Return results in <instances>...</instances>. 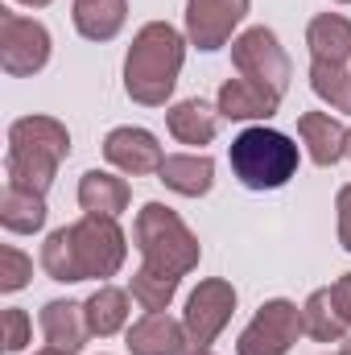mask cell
<instances>
[{
  "instance_id": "484cf974",
  "label": "cell",
  "mask_w": 351,
  "mask_h": 355,
  "mask_svg": "<svg viewBox=\"0 0 351 355\" xmlns=\"http://www.w3.org/2000/svg\"><path fill=\"white\" fill-rule=\"evenodd\" d=\"M29 277H33V261H29L21 248L4 244V248H0V293H17V289H25Z\"/></svg>"
},
{
  "instance_id": "4fadbf2b",
  "label": "cell",
  "mask_w": 351,
  "mask_h": 355,
  "mask_svg": "<svg viewBox=\"0 0 351 355\" xmlns=\"http://www.w3.org/2000/svg\"><path fill=\"white\" fill-rule=\"evenodd\" d=\"M215 107L223 120H268L281 107V91L252 83V79H228L215 95Z\"/></svg>"
},
{
  "instance_id": "836d02e7",
  "label": "cell",
  "mask_w": 351,
  "mask_h": 355,
  "mask_svg": "<svg viewBox=\"0 0 351 355\" xmlns=\"http://www.w3.org/2000/svg\"><path fill=\"white\" fill-rule=\"evenodd\" d=\"M348 153H351V141H348Z\"/></svg>"
},
{
  "instance_id": "7402d4cb",
  "label": "cell",
  "mask_w": 351,
  "mask_h": 355,
  "mask_svg": "<svg viewBox=\"0 0 351 355\" xmlns=\"http://www.w3.org/2000/svg\"><path fill=\"white\" fill-rule=\"evenodd\" d=\"M0 227L12 232V236H33L46 227V194H33V190H21V186H8L4 182V194H0Z\"/></svg>"
},
{
  "instance_id": "e575fe53",
  "label": "cell",
  "mask_w": 351,
  "mask_h": 355,
  "mask_svg": "<svg viewBox=\"0 0 351 355\" xmlns=\"http://www.w3.org/2000/svg\"><path fill=\"white\" fill-rule=\"evenodd\" d=\"M348 281H351V272H348Z\"/></svg>"
},
{
  "instance_id": "d6a6232c",
  "label": "cell",
  "mask_w": 351,
  "mask_h": 355,
  "mask_svg": "<svg viewBox=\"0 0 351 355\" xmlns=\"http://www.w3.org/2000/svg\"><path fill=\"white\" fill-rule=\"evenodd\" d=\"M339 4H351V0H339Z\"/></svg>"
},
{
  "instance_id": "277c9868",
  "label": "cell",
  "mask_w": 351,
  "mask_h": 355,
  "mask_svg": "<svg viewBox=\"0 0 351 355\" xmlns=\"http://www.w3.org/2000/svg\"><path fill=\"white\" fill-rule=\"evenodd\" d=\"M132 240H137V252L145 257L149 268H166L174 277H186L190 268H198V236L182 223L174 207L166 202H145L137 211V223H132Z\"/></svg>"
},
{
  "instance_id": "7a4b0ae2",
  "label": "cell",
  "mask_w": 351,
  "mask_h": 355,
  "mask_svg": "<svg viewBox=\"0 0 351 355\" xmlns=\"http://www.w3.org/2000/svg\"><path fill=\"white\" fill-rule=\"evenodd\" d=\"M186 62V37L170 21H149L137 29L124 54V91L141 107H166Z\"/></svg>"
},
{
  "instance_id": "30bf717a",
  "label": "cell",
  "mask_w": 351,
  "mask_h": 355,
  "mask_svg": "<svg viewBox=\"0 0 351 355\" xmlns=\"http://www.w3.org/2000/svg\"><path fill=\"white\" fill-rule=\"evenodd\" d=\"M252 0H186V42L203 54L223 50L244 25Z\"/></svg>"
},
{
  "instance_id": "d4e9b609",
  "label": "cell",
  "mask_w": 351,
  "mask_h": 355,
  "mask_svg": "<svg viewBox=\"0 0 351 355\" xmlns=\"http://www.w3.org/2000/svg\"><path fill=\"white\" fill-rule=\"evenodd\" d=\"M310 87L323 103H331V112H348L351 116V71L335 62H310Z\"/></svg>"
},
{
  "instance_id": "f546056e",
  "label": "cell",
  "mask_w": 351,
  "mask_h": 355,
  "mask_svg": "<svg viewBox=\"0 0 351 355\" xmlns=\"http://www.w3.org/2000/svg\"><path fill=\"white\" fill-rule=\"evenodd\" d=\"M186 355H215V352H211V347H190Z\"/></svg>"
},
{
  "instance_id": "3957f363",
  "label": "cell",
  "mask_w": 351,
  "mask_h": 355,
  "mask_svg": "<svg viewBox=\"0 0 351 355\" xmlns=\"http://www.w3.org/2000/svg\"><path fill=\"white\" fill-rule=\"evenodd\" d=\"M67 157H71V132L62 120L21 116L8 124V157H4V182L8 186L46 194Z\"/></svg>"
},
{
  "instance_id": "cb8c5ba5",
  "label": "cell",
  "mask_w": 351,
  "mask_h": 355,
  "mask_svg": "<svg viewBox=\"0 0 351 355\" xmlns=\"http://www.w3.org/2000/svg\"><path fill=\"white\" fill-rule=\"evenodd\" d=\"M178 285H182V277L166 272V268L141 265L132 272V281H128V293H132V302H137L145 314H157V310H166V306L174 302Z\"/></svg>"
},
{
  "instance_id": "4dcf8cb0",
  "label": "cell",
  "mask_w": 351,
  "mask_h": 355,
  "mask_svg": "<svg viewBox=\"0 0 351 355\" xmlns=\"http://www.w3.org/2000/svg\"><path fill=\"white\" fill-rule=\"evenodd\" d=\"M37 355H71V352H58V347H42Z\"/></svg>"
},
{
  "instance_id": "52a82bcc",
  "label": "cell",
  "mask_w": 351,
  "mask_h": 355,
  "mask_svg": "<svg viewBox=\"0 0 351 355\" xmlns=\"http://www.w3.org/2000/svg\"><path fill=\"white\" fill-rule=\"evenodd\" d=\"M298 335H306L302 327V310L289 297H273L252 314V322L240 331L236 355H289L298 343Z\"/></svg>"
},
{
  "instance_id": "ffe728a7",
  "label": "cell",
  "mask_w": 351,
  "mask_h": 355,
  "mask_svg": "<svg viewBox=\"0 0 351 355\" xmlns=\"http://www.w3.org/2000/svg\"><path fill=\"white\" fill-rule=\"evenodd\" d=\"M157 178L182 198H203L215 186V162L207 153H170L162 162Z\"/></svg>"
},
{
  "instance_id": "2e32d148",
  "label": "cell",
  "mask_w": 351,
  "mask_h": 355,
  "mask_svg": "<svg viewBox=\"0 0 351 355\" xmlns=\"http://www.w3.org/2000/svg\"><path fill=\"white\" fill-rule=\"evenodd\" d=\"M42 335H46L50 347L79 355L83 343L91 339L87 310H83L79 302H46V306H42Z\"/></svg>"
},
{
  "instance_id": "7c38bea8",
  "label": "cell",
  "mask_w": 351,
  "mask_h": 355,
  "mask_svg": "<svg viewBox=\"0 0 351 355\" xmlns=\"http://www.w3.org/2000/svg\"><path fill=\"white\" fill-rule=\"evenodd\" d=\"M103 157H108V166H116L120 174H132V178L157 174L162 162H166L157 137H153L149 128H132V124L112 128V132L103 137Z\"/></svg>"
},
{
  "instance_id": "8fae6325",
  "label": "cell",
  "mask_w": 351,
  "mask_h": 355,
  "mask_svg": "<svg viewBox=\"0 0 351 355\" xmlns=\"http://www.w3.org/2000/svg\"><path fill=\"white\" fill-rule=\"evenodd\" d=\"M302 327L314 343H343L351 331V281L339 277L327 289H314L302 306Z\"/></svg>"
},
{
  "instance_id": "8992f818",
  "label": "cell",
  "mask_w": 351,
  "mask_h": 355,
  "mask_svg": "<svg viewBox=\"0 0 351 355\" xmlns=\"http://www.w3.org/2000/svg\"><path fill=\"white\" fill-rule=\"evenodd\" d=\"M50 29L33 17L0 8V67L12 79H29L50 62Z\"/></svg>"
},
{
  "instance_id": "9a60e30c",
  "label": "cell",
  "mask_w": 351,
  "mask_h": 355,
  "mask_svg": "<svg viewBox=\"0 0 351 355\" xmlns=\"http://www.w3.org/2000/svg\"><path fill=\"white\" fill-rule=\"evenodd\" d=\"M298 137H302V145L310 149V162L327 170V166H335V162L348 153L351 128H343L331 112H302V116H298Z\"/></svg>"
},
{
  "instance_id": "f1b7e54d",
  "label": "cell",
  "mask_w": 351,
  "mask_h": 355,
  "mask_svg": "<svg viewBox=\"0 0 351 355\" xmlns=\"http://www.w3.org/2000/svg\"><path fill=\"white\" fill-rule=\"evenodd\" d=\"M17 4H25V8H46V4H54V0H17Z\"/></svg>"
},
{
  "instance_id": "83f0119b",
  "label": "cell",
  "mask_w": 351,
  "mask_h": 355,
  "mask_svg": "<svg viewBox=\"0 0 351 355\" xmlns=\"http://www.w3.org/2000/svg\"><path fill=\"white\" fill-rule=\"evenodd\" d=\"M335 211H339V244L351 252V186L335 194Z\"/></svg>"
},
{
  "instance_id": "1f68e13d",
  "label": "cell",
  "mask_w": 351,
  "mask_h": 355,
  "mask_svg": "<svg viewBox=\"0 0 351 355\" xmlns=\"http://www.w3.org/2000/svg\"><path fill=\"white\" fill-rule=\"evenodd\" d=\"M339 355H351V335L343 339V347H339Z\"/></svg>"
},
{
  "instance_id": "603a6c76",
  "label": "cell",
  "mask_w": 351,
  "mask_h": 355,
  "mask_svg": "<svg viewBox=\"0 0 351 355\" xmlns=\"http://www.w3.org/2000/svg\"><path fill=\"white\" fill-rule=\"evenodd\" d=\"M83 310H87V327L95 339H108V335L128 327V293L116 285H99L83 302Z\"/></svg>"
},
{
  "instance_id": "e0dca14e",
  "label": "cell",
  "mask_w": 351,
  "mask_h": 355,
  "mask_svg": "<svg viewBox=\"0 0 351 355\" xmlns=\"http://www.w3.org/2000/svg\"><path fill=\"white\" fill-rule=\"evenodd\" d=\"M128 198H132L128 182L108 174V170H87V174L79 178V207H83V215L120 219L128 211Z\"/></svg>"
},
{
  "instance_id": "44dd1931",
  "label": "cell",
  "mask_w": 351,
  "mask_h": 355,
  "mask_svg": "<svg viewBox=\"0 0 351 355\" xmlns=\"http://www.w3.org/2000/svg\"><path fill=\"white\" fill-rule=\"evenodd\" d=\"M71 21L87 42H112L128 21V0H75Z\"/></svg>"
},
{
  "instance_id": "5b68a950",
  "label": "cell",
  "mask_w": 351,
  "mask_h": 355,
  "mask_svg": "<svg viewBox=\"0 0 351 355\" xmlns=\"http://www.w3.org/2000/svg\"><path fill=\"white\" fill-rule=\"evenodd\" d=\"M228 157H232V174L240 178L248 190H281L289 178L298 174V145L285 132L264 128V124L244 128L232 141Z\"/></svg>"
},
{
  "instance_id": "5bb4252c",
  "label": "cell",
  "mask_w": 351,
  "mask_h": 355,
  "mask_svg": "<svg viewBox=\"0 0 351 355\" xmlns=\"http://www.w3.org/2000/svg\"><path fill=\"white\" fill-rule=\"evenodd\" d=\"M128 352L132 355H186L190 352V335H186V327L170 318V314H145L141 322H132L128 327Z\"/></svg>"
},
{
  "instance_id": "6da1fadb",
  "label": "cell",
  "mask_w": 351,
  "mask_h": 355,
  "mask_svg": "<svg viewBox=\"0 0 351 355\" xmlns=\"http://www.w3.org/2000/svg\"><path fill=\"white\" fill-rule=\"evenodd\" d=\"M128 244L116 219L103 215H83L58 232L46 236L42 244V268L50 281L75 285V281H103L124 268Z\"/></svg>"
},
{
  "instance_id": "9c48e42d",
  "label": "cell",
  "mask_w": 351,
  "mask_h": 355,
  "mask_svg": "<svg viewBox=\"0 0 351 355\" xmlns=\"http://www.w3.org/2000/svg\"><path fill=\"white\" fill-rule=\"evenodd\" d=\"M232 67L240 71V79L264 83V87L281 91V95L289 87V54L281 50L277 33L264 29V25L244 29V33L232 42Z\"/></svg>"
},
{
  "instance_id": "ac0fdd59",
  "label": "cell",
  "mask_w": 351,
  "mask_h": 355,
  "mask_svg": "<svg viewBox=\"0 0 351 355\" xmlns=\"http://www.w3.org/2000/svg\"><path fill=\"white\" fill-rule=\"evenodd\" d=\"M219 107H211L207 99H182L166 112V128L182 145H211L219 132Z\"/></svg>"
},
{
  "instance_id": "d6986e66",
  "label": "cell",
  "mask_w": 351,
  "mask_h": 355,
  "mask_svg": "<svg viewBox=\"0 0 351 355\" xmlns=\"http://www.w3.org/2000/svg\"><path fill=\"white\" fill-rule=\"evenodd\" d=\"M306 46H310V58H314V62L348 67V58H351V21L343 17V12H318V17L306 25Z\"/></svg>"
},
{
  "instance_id": "4316f807",
  "label": "cell",
  "mask_w": 351,
  "mask_h": 355,
  "mask_svg": "<svg viewBox=\"0 0 351 355\" xmlns=\"http://www.w3.org/2000/svg\"><path fill=\"white\" fill-rule=\"evenodd\" d=\"M29 331H33V322H29V314L25 310H17V306H4V314H0V343H4V352H25L29 347Z\"/></svg>"
},
{
  "instance_id": "ba28073f",
  "label": "cell",
  "mask_w": 351,
  "mask_h": 355,
  "mask_svg": "<svg viewBox=\"0 0 351 355\" xmlns=\"http://www.w3.org/2000/svg\"><path fill=\"white\" fill-rule=\"evenodd\" d=\"M232 314H236V285L223 277L198 281V289L186 297V310H182V327L190 335V347H211L223 335V327L232 322Z\"/></svg>"
}]
</instances>
